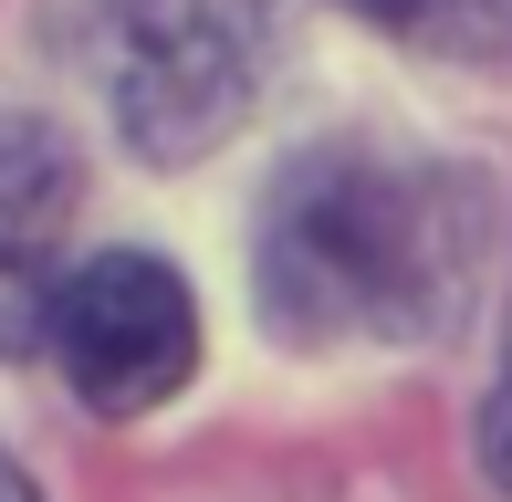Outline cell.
<instances>
[{
	"instance_id": "obj_7",
	"label": "cell",
	"mask_w": 512,
	"mask_h": 502,
	"mask_svg": "<svg viewBox=\"0 0 512 502\" xmlns=\"http://www.w3.org/2000/svg\"><path fill=\"white\" fill-rule=\"evenodd\" d=\"M0 502H42L32 482H21V461H0Z\"/></svg>"
},
{
	"instance_id": "obj_4",
	"label": "cell",
	"mask_w": 512,
	"mask_h": 502,
	"mask_svg": "<svg viewBox=\"0 0 512 502\" xmlns=\"http://www.w3.org/2000/svg\"><path fill=\"white\" fill-rule=\"evenodd\" d=\"M74 147L32 116H0V356L53 346V304H63V220H74Z\"/></svg>"
},
{
	"instance_id": "obj_6",
	"label": "cell",
	"mask_w": 512,
	"mask_h": 502,
	"mask_svg": "<svg viewBox=\"0 0 512 502\" xmlns=\"http://www.w3.org/2000/svg\"><path fill=\"white\" fill-rule=\"evenodd\" d=\"M481 471L512 492V356H502V377H492V398H481Z\"/></svg>"
},
{
	"instance_id": "obj_2",
	"label": "cell",
	"mask_w": 512,
	"mask_h": 502,
	"mask_svg": "<svg viewBox=\"0 0 512 502\" xmlns=\"http://www.w3.org/2000/svg\"><path fill=\"white\" fill-rule=\"evenodd\" d=\"M272 0H115L105 11V105L147 157H199L262 105Z\"/></svg>"
},
{
	"instance_id": "obj_3",
	"label": "cell",
	"mask_w": 512,
	"mask_h": 502,
	"mask_svg": "<svg viewBox=\"0 0 512 502\" xmlns=\"http://www.w3.org/2000/svg\"><path fill=\"white\" fill-rule=\"evenodd\" d=\"M53 367L74 377V398L95 419H147L168 408L199 367V304L157 251H95L84 272H63L53 304Z\"/></svg>"
},
{
	"instance_id": "obj_5",
	"label": "cell",
	"mask_w": 512,
	"mask_h": 502,
	"mask_svg": "<svg viewBox=\"0 0 512 502\" xmlns=\"http://www.w3.org/2000/svg\"><path fill=\"white\" fill-rule=\"evenodd\" d=\"M345 11L418 42V53H450V63H502L512 53V0H345Z\"/></svg>"
},
{
	"instance_id": "obj_1",
	"label": "cell",
	"mask_w": 512,
	"mask_h": 502,
	"mask_svg": "<svg viewBox=\"0 0 512 502\" xmlns=\"http://www.w3.org/2000/svg\"><path fill=\"white\" fill-rule=\"evenodd\" d=\"M481 251V189L429 157L314 147L262 199V325L283 346H408L439 335Z\"/></svg>"
}]
</instances>
